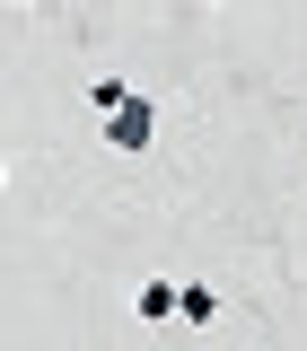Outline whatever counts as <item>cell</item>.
Masks as SVG:
<instances>
[{
    "label": "cell",
    "instance_id": "1",
    "mask_svg": "<svg viewBox=\"0 0 307 351\" xmlns=\"http://www.w3.org/2000/svg\"><path fill=\"white\" fill-rule=\"evenodd\" d=\"M106 141H114V149H149V141H158V106L132 88L123 106H106Z\"/></svg>",
    "mask_w": 307,
    "mask_h": 351
},
{
    "label": "cell",
    "instance_id": "2",
    "mask_svg": "<svg viewBox=\"0 0 307 351\" xmlns=\"http://www.w3.org/2000/svg\"><path fill=\"white\" fill-rule=\"evenodd\" d=\"M140 325H175V281H140Z\"/></svg>",
    "mask_w": 307,
    "mask_h": 351
},
{
    "label": "cell",
    "instance_id": "3",
    "mask_svg": "<svg viewBox=\"0 0 307 351\" xmlns=\"http://www.w3.org/2000/svg\"><path fill=\"white\" fill-rule=\"evenodd\" d=\"M211 316H219L211 290H175V325H211Z\"/></svg>",
    "mask_w": 307,
    "mask_h": 351
},
{
    "label": "cell",
    "instance_id": "4",
    "mask_svg": "<svg viewBox=\"0 0 307 351\" xmlns=\"http://www.w3.org/2000/svg\"><path fill=\"white\" fill-rule=\"evenodd\" d=\"M9 9H36V0H9Z\"/></svg>",
    "mask_w": 307,
    "mask_h": 351
},
{
    "label": "cell",
    "instance_id": "5",
    "mask_svg": "<svg viewBox=\"0 0 307 351\" xmlns=\"http://www.w3.org/2000/svg\"><path fill=\"white\" fill-rule=\"evenodd\" d=\"M202 9H219V0H202Z\"/></svg>",
    "mask_w": 307,
    "mask_h": 351
},
{
    "label": "cell",
    "instance_id": "6",
    "mask_svg": "<svg viewBox=\"0 0 307 351\" xmlns=\"http://www.w3.org/2000/svg\"><path fill=\"white\" fill-rule=\"evenodd\" d=\"M0 184H9V167H0Z\"/></svg>",
    "mask_w": 307,
    "mask_h": 351
}]
</instances>
